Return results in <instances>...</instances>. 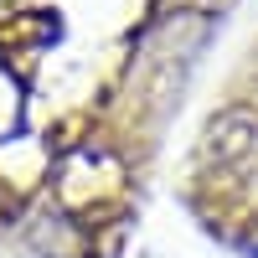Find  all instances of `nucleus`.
Masks as SVG:
<instances>
[{
    "label": "nucleus",
    "instance_id": "1",
    "mask_svg": "<svg viewBox=\"0 0 258 258\" xmlns=\"http://www.w3.org/2000/svg\"><path fill=\"white\" fill-rule=\"evenodd\" d=\"M197 165L207 176H248L258 165V103L232 98L202 124V145H197Z\"/></svg>",
    "mask_w": 258,
    "mask_h": 258
}]
</instances>
